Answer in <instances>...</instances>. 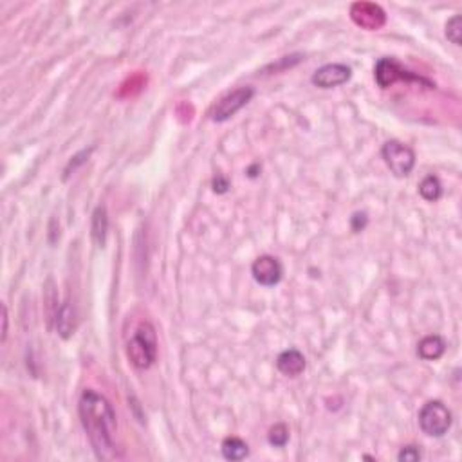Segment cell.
Masks as SVG:
<instances>
[{"mask_svg": "<svg viewBox=\"0 0 462 462\" xmlns=\"http://www.w3.org/2000/svg\"><path fill=\"white\" fill-rule=\"evenodd\" d=\"M90 231H92V240L96 242V246L103 248V246H105V240H107L108 231V215L105 206H98L94 214H92V226H90Z\"/></svg>", "mask_w": 462, "mask_h": 462, "instance_id": "cell-13", "label": "cell"}, {"mask_svg": "<svg viewBox=\"0 0 462 462\" xmlns=\"http://www.w3.org/2000/svg\"><path fill=\"white\" fill-rule=\"evenodd\" d=\"M90 152H92V148H90V150H83L82 154L74 155V158H73V161H71V163H69V167L65 168V177H67L69 174H71V170L74 172V170H76L78 167H80V164H82V163H85V159L89 158V154H90Z\"/></svg>", "mask_w": 462, "mask_h": 462, "instance_id": "cell-19", "label": "cell"}, {"mask_svg": "<svg viewBox=\"0 0 462 462\" xmlns=\"http://www.w3.org/2000/svg\"><path fill=\"white\" fill-rule=\"evenodd\" d=\"M220 449H223V455L226 461H242V458L249 455L248 444L242 439H239V437H227V439H224Z\"/></svg>", "mask_w": 462, "mask_h": 462, "instance_id": "cell-14", "label": "cell"}, {"mask_svg": "<svg viewBox=\"0 0 462 462\" xmlns=\"http://www.w3.org/2000/svg\"><path fill=\"white\" fill-rule=\"evenodd\" d=\"M251 274L260 286L273 287L282 280L284 267L279 258L271 257V255H264V257H258L257 260L253 262Z\"/></svg>", "mask_w": 462, "mask_h": 462, "instance_id": "cell-8", "label": "cell"}, {"mask_svg": "<svg viewBox=\"0 0 462 462\" xmlns=\"http://www.w3.org/2000/svg\"><path fill=\"white\" fill-rule=\"evenodd\" d=\"M351 18L354 20L356 26L368 31L381 29L386 22V15L383 8L374 4V2H354L351 6Z\"/></svg>", "mask_w": 462, "mask_h": 462, "instance_id": "cell-7", "label": "cell"}, {"mask_svg": "<svg viewBox=\"0 0 462 462\" xmlns=\"http://www.w3.org/2000/svg\"><path fill=\"white\" fill-rule=\"evenodd\" d=\"M78 412L96 457L99 461H114L120 457L115 446L118 419L111 401L94 390L87 388L78 402Z\"/></svg>", "mask_w": 462, "mask_h": 462, "instance_id": "cell-1", "label": "cell"}, {"mask_svg": "<svg viewBox=\"0 0 462 462\" xmlns=\"http://www.w3.org/2000/svg\"><path fill=\"white\" fill-rule=\"evenodd\" d=\"M267 441H270V444L274 446V448H284V446L287 444V441H289V430H287L286 424H274L273 428L270 430V433H267Z\"/></svg>", "mask_w": 462, "mask_h": 462, "instance_id": "cell-16", "label": "cell"}, {"mask_svg": "<svg viewBox=\"0 0 462 462\" xmlns=\"http://www.w3.org/2000/svg\"><path fill=\"white\" fill-rule=\"evenodd\" d=\"M130 363L139 370H146L158 360V334L150 321H143L127 343Z\"/></svg>", "mask_w": 462, "mask_h": 462, "instance_id": "cell-2", "label": "cell"}, {"mask_svg": "<svg viewBox=\"0 0 462 462\" xmlns=\"http://www.w3.org/2000/svg\"><path fill=\"white\" fill-rule=\"evenodd\" d=\"M446 36L451 43L455 46H461L462 43V17L461 15H455L448 20L446 24Z\"/></svg>", "mask_w": 462, "mask_h": 462, "instance_id": "cell-17", "label": "cell"}, {"mask_svg": "<svg viewBox=\"0 0 462 462\" xmlns=\"http://www.w3.org/2000/svg\"><path fill=\"white\" fill-rule=\"evenodd\" d=\"M255 96V90L253 87H239L233 92L224 96L220 102L215 105V108L211 111V120L218 121V123H223V121H227L231 115H235L240 108H244L251 98Z\"/></svg>", "mask_w": 462, "mask_h": 462, "instance_id": "cell-6", "label": "cell"}, {"mask_svg": "<svg viewBox=\"0 0 462 462\" xmlns=\"http://www.w3.org/2000/svg\"><path fill=\"white\" fill-rule=\"evenodd\" d=\"M381 155L385 159L386 167L396 177L410 176L415 167V154L410 146L399 141H388L381 148Z\"/></svg>", "mask_w": 462, "mask_h": 462, "instance_id": "cell-4", "label": "cell"}, {"mask_svg": "<svg viewBox=\"0 0 462 462\" xmlns=\"http://www.w3.org/2000/svg\"><path fill=\"white\" fill-rule=\"evenodd\" d=\"M419 193H421V197H423L424 201H428V202L439 201V199H441V195H442L441 181L437 179L435 176L424 177L423 183L419 184Z\"/></svg>", "mask_w": 462, "mask_h": 462, "instance_id": "cell-15", "label": "cell"}, {"mask_svg": "<svg viewBox=\"0 0 462 462\" xmlns=\"http://www.w3.org/2000/svg\"><path fill=\"white\" fill-rule=\"evenodd\" d=\"M276 368L287 377H296L305 370L304 354L296 349H287L276 358Z\"/></svg>", "mask_w": 462, "mask_h": 462, "instance_id": "cell-10", "label": "cell"}, {"mask_svg": "<svg viewBox=\"0 0 462 462\" xmlns=\"http://www.w3.org/2000/svg\"><path fill=\"white\" fill-rule=\"evenodd\" d=\"M446 351V342L441 338V336H437V334H432V336H426L419 342L417 345V354H419L421 360L424 361H435L439 360Z\"/></svg>", "mask_w": 462, "mask_h": 462, "instance_id": "cell-12", "label": "cell"}, {"mask_svg": "<svg viewBox=\"0 0 462 462\" xmlns=\"http://www.w3.org/2000/svg\"><path fill=\"white\" fill-rule=\"evenodd\" d=\"M376 83L381 87V89H388L390 85H394L396 82L399 80H405V82H419V83H426V85L432 89V83L426 82L424 78L417 76V74L410 73L407 69H402L394 58H381L379 62L376 64Z\"/></svg>", "mask_w": 462, "mask_h": 462, "instance_id": "cell-5", "label": "cell"}, {"mask_svg": "<svg viewBox=\"0 0 462 462\" xmlns=\"http://www.w3.org/2000/svg\"><path fill=\"white\" fill-rule=\"evenodd\" d=\"M398 458L401 462H417L421 458V451L419 448H415V446H405V448L399 451Z\"/></svg>", "mask_w": 462, "mask_h": 462, "instance_id": "cell-18", "label": "cell"}, {"mask_svg": "<svg viewBox=\"0 0 462 462\" xmlns=\"http://www.w3.org/2000/svg\"><path fill=\"white\" fill-rule=\"evenodd\" d=\"M4 314H2V342H6V336H8V309H6V305L4 307Z\"/></svg>", "mask_w": 462, "mask_h": 462, "instance_id": "cell-21", "label": "cell"}, {"mask_svg": "<svg viewBox=\"0 0 462 462\" xmlns=\"http://www.w3.org/2000/svg\"><path fill=\"white\" fill-rule=\"evenodd\" d=\"M351 76V67H346L343 64H329L318 69L311 78V82L320 89H332V87H340L349 82Z\"/></svg>", "mask_w": 462, "mask_h": 462, "instance_id": "cell-9", "label": "cell"}, {"mask_svg": "<svg viewBox=\"0 0 462 462\" xmlns=\"http://www.w3.org/2000/svg\"><path fill=\"white\" fill-rule=\"evenodd\" d=\"M419 426L428 437H442L451 426V412L444 402L430 401L419 412Z\"/></svg>", "mask_w": 462, "mask_h": 462, "instance_id": "cell-3", "label": "cell"}, {"mask_svg": "<svg viewBox=\"0 0 462 462\" xmlns=\"http://www.w3.org/2000/svg\"><path fill=\"white\" fill-rule=\"evenodd\" d=\"M56 330L60 334L64 340H69L76 330V313H74V307L71 302H65L60 305L58 313L55 316Z\"/></svg>", "mask_w": 462, "mask_h": 462, "instance_id": "cell-11", "label": "cell"}, {"mask_svg": "<svg viewBox=\"0 0 462 462\" xmlns=\"http://www.w3.org/2000/svg\"><path fill=\"white\" fill-rule=\"evenodd\" d=\"M227 188H230V183H227L226 177H223V176L215 177V179H214V190H215V192L224 193Z\"/></svg>", "mask_w": 462, "mask_h": 462, "instance_id": "cell-20", "label": "cell"}]
</instances>
